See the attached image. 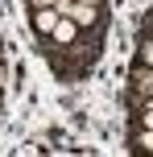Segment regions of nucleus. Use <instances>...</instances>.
<instances>
[{
  "instance_id": "obj_1",
  "label": "nucleus",
  "mask_w": 153,
  "mask_h": 157,
  "mask_svg": "<svg viewBox=\"0 0 153 157\" xmlns=\"http://www.w3.org/2000/svg\"><path fill=\"white\" fill-rule=\"evenodd\" d=\"M58 21H62V13H58L54 4H46V8H33V13H29L33 33H37V37H46V41H50V33L58 29Z\"/></svg>"
},
{
  "instance_id": "obj_2",
  "label": "nucleus",
  "mask_w": 153,
  "mask_h": 157,
  "mask_svg": "<svg viewBox=\"0 0 153 157\" xmlns=\"http://www.w3.org/2000/svg\"><path fill=\"white\" fill-rule=\"evenodd\" d=\"M79 29H83V25L75 21V17H66V13H62L58 29L50 33V46H58V50H71V46H79Z\"/></svg>"
},
{
  "instance_id": "obj_3",
  "label": "nucleus",
  "mask_w": 153,
  "mask_h": 157,
  "mask_svg": "<svg viewBox=\"0 0 153 157\" xmlns=\"http://www.w3.org/2000/svg\"><path fill=\"white\" fill-rule=\"evenodd\" d=\"M132 149H137V153H153V128H141V124H137V132H132Z\"/></svg>"
},
{
  "instance_id": "obj_4",
  "label": "nucleus",
  "mask_w": 153,
  "mask_h": 157,
  "mask_svg": "<svg viewBox=\"0 0 153 157\" xmlns=\"http://www.w3.org/2000/svg\"><path fill=\"white\" fill-rule=\"evenodd\" d=\"M137 62L153 71V37H141V50H137Z\"/></svg>"
},
{
  "instance_id": "obj_5",
  "label": "nucleus",
  "mask_w": 153,
  "mask_h": 157,
  "mask_svg": "<svg viewBox=\"0 0 153 157\" xmlns=\"http://www.w3.org/2000/svg\"><path fill=\"white\" fill-rule=\"evenodd\" d=\"M137 124H141V128H153V103H149V108L137 116Z\"/></svg>"
},
{
  "instance_id": "obj_6",
  "label": "nucleus",
  "mask_w": 153,
  "mask_h": 157,
  "mask_svg": "<svg viewBox=\"0 0 153 157\" xmlns=\"http://www.w3.org/2000/svg\"><path fill=\"white\" fill-rule=\"evenodd\" d=\"M29 4H33V8H46V4H54V8H58V0H29Z\"/></svg>"
}]
</instances>
